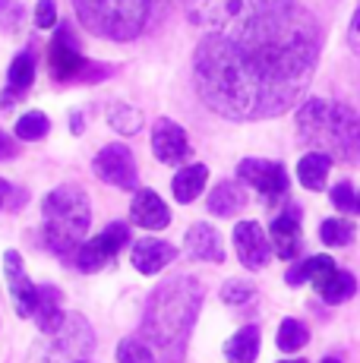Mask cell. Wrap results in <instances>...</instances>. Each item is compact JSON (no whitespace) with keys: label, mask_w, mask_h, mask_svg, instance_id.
<instances>
[{"label":"cell","mask_w":360,"mask_h":363,"mask_svg":"<svg viewBox=\"0 0 360 363\" xmlns=\"http://www.w3.org/2000/svg\"><path fill=\"white\" fill-rule=\"evenodd\" d=\"M320 48V23L294 4L237 29L209 32L193 54L196 92L227 121L279 117L307 92Z\"/></svg>","instance_id":"1"},{"label":"cell","mask_w":360,"mask_h":363,"mask_svg":"<svg viewBox=\"0 0 360 363\" xmlns=\"http://www.w3.org/2000/svg\"><path fill=\"white\" fill-rule=\"evenodd\" d=\"M199 303H203V284L190 275H177L158 284L155 294L149 297L142 335L164 357V363H177L184 357L186 338L199 316Z\"/></svg>","instance_id":"2"},{"label":"cell","mask_w":360,"mask_h":363,"mask_svg":"<svg viewBox=\"0 0 360 363\" xmlns=\"http://www.w3.org/2000/svg\"><path fill=\"white\" fill-rule=\"evenodd\" d=\"M297 133L313 152L354 164L360 162V117L348 104L310 99L297 108Z\"/></svg>","instance_id":"3"},{"label":"cell","mask_w":360,"mask_h":363,"mask_svg":"<svg viewBox=\"0 0 360 363\" xmlns=\"http://www.w3.org/2000/svg\"><path fill=\"white\" fill-rule=\"evenodd\" d=\"M41 218H45V243L60 256H70L82 243L92 221V206H89L86 190L73 184H64L51 190L41 202Z\"/></svg>","instance_id":"4"},{"label":"cell","mask_w":360,"mask_h":363,"mask_svg":"<svg viewBox=\"0 0 360 363\" xmlns=\"http://www.w3.org/2000/svg\"><path fill=\"white\" fill-rule=\"evenodd\" d=\"M152 4L155 0H73L79 23L108 41H133L149 23Z\"/></svg>","instance_id":"5"},{"label":"cell","mask_w":360,"mask_h":363,"mask_svg":"<svg viewBox=\"0 0 360 363\" xmlns=\"http://www.w3.org/2000/svg\"><path fill=\"white\" fill-rule=\"evenodd\" d=\"M291 4L294 0H184V10L186 19L199 29L227 32L259 16H269V13L285 10Z\"/></svg>","instance_id":"6"},{"label":"cell","mask_w":360,"mask_h":363,"mask_svg":"<svg viewBox=\"0 0 360 363\" xmlns=\"http://www.w3.org/2000/svg\"><path fill=\"white\" fill-rule=\"evenodd\" d=\"M95 338H92V329L82 316H70L57 325L54 332H47L41 338V345L35 347V360L38 363H79V360H89V351H92Z\"/></svg>","instance_id":"7"},{"label":"cell","mask_w":360,"mask_h":363,"mask_svg":"<svg viewBox=\"0 0 360 363\" xmlns=\"http://www.w3.org/2000/svg\"><path fill=\"white\" fill-rule=\"evenodd\" d=\"M47 64H51V73L57 76L60 82H86V79H92L95 73H99V76L108 73V69L92 67L86 57H82L79 48L73 45L70 29H67V26L54 35L51 51H47Z\"/></svg>","instance_id":"8"},{"label":"cell","mask_w":360,"mask_h":363,"mask_svg":"<svg viewBox=\"0 0 360 363\" xmlns=\"http://www.w3.org/2000/svg\"><path fill=\"white\" fill-rule=\"evenodd\" d=\"M127 243H130V228L123 225V221H114V225H108L99 237L79 243V250H76V256H73L76 269H79V272H99V269H105V265L114 259V256L120 253Z\"/></svg>","instance_id":"9"},{"label":"cell","mask_w":360,"mask_h":363,"mask_svg":"<svg viewBox=\"0 0 360 363\" xmlns=\"http://www.w3.org/2000/svg\"><path fill=\"white\" fill-rule=\"evenodd\" d=\"M92 171L99 174L105 184L111 186H120V190H136L140 184V174H136V162H133V152L127 149L123 143H111L105 149L95 155Z\"/></svg>","instance_id":"10"},{"label":"cell","mask_w":360,"mask_h":363,"mask_svg":"<svg viewBox=\"0 0 360 363\" xmlns=\"http://www.w3.org/2000/svg\"><path fill=\"white\" fill-rule=\"evenodd\" d=\"M4 275H6V288H10L13 306L23 319L35 316V306H38V288L32 284V278L26 275L23 269V256L16 250H6L4 253Z\"/></svg>","instance_id":"11"},{"label":"cell","mask_w":360,"mask_h":363,"mask_svg":"<svg viewBox=\"0 0 360 363\" xmlns=\"http://www.w3.org/2000/svg\"><path fill=\"white\" fill-rule=\"evenodd\" d=\"M237 177L244 184H250L253 190H259L262 196L275 199L288 190V171L279 162H266V158H244L237 164Z\"/></svg>","instance_id":"12"},{"label":"cell","mask_w":360,"mask_h":363,"mask_svg":"<svg viewBox=\"0 0 360 363\" xmlns=\"http://www.w3.org/2000/svg\"><path fill=\"white\" fill-rule=\"evenodd\" d=\"M234 250H237V259L247 265L250 272H259L269 265V253H272V243L269 234L262 231V225L256 221H240L234 228Z\"/></svg>","instance_id":"13"},{"label":"cell","mask_w":360,"mask_h":363,"mask_svg":"<svg viewBox=\"0 0 360 363\" xmlns=\"http://www.w3.org/2000/svg\"><path fill=\"white\" fill-rule=\"evenodd\" d=\"M152 152H155V158L162 164L186 162V158H190V139H186L184 127L168 121V117L155 121V127H152Z\"/></svg>","instance_id":"14"},{"label":"cell","mask_w":360,"mask_h":363,"mask_svg":"<svg viewBox=\"0 0 360 363\" xmlns=\"http://www.w3.org/2000/svg\"><path fill=\"white\" fill-rule=\"evenodd\" d=\"M177 259V250L171 243L158 240V237H142L133 243V269L142 275H158L164 265Z\"/></svg>","instance_id":"15"},{"label":"cell","mask_w":360,"mask_h":363,"mask_svg":"<svg viewBox=\"0 0 360 363\" xmlns=\"http://www.w3.org/2000/svg\"><path fill=\"white\" fill-rule=\"evenodd\" d=\"M130 218L133 225L145 228V231H162V228L171 225V212L162 202L155 190H140L133 196V206H130Z\"/></svg>","instance_id":"16"},{"label":"cell","mask_w":360,"mask_h":363,"mask_svg":"<svg viewBox=\"0 0 360 363\" xmlns=\"http://www.w3.org/2000/svg\"><path fill=\"white\" fill-rule=\"evenodd\" d=\"M269 240H272L275 253H279L281 259H294V256L300 253V212H297L294 206L272 221Z\"/></svg>","instance_id":"17"},{"label":"cell","mask_w":360,"mask_h":363,"mask_svg":"<svg viewBox=\"0 0 360 363\" xmlns=\"http://www.w3.org/2000/svg\"><path fill=\"white\" fill-rule=\"evenodd\" d=\"M184 250L193 256V259H203V262H225V243H221L218 231L212 225H193L186 231Z\"/></svg>","instance_id":"18"},{"label":"cell","mask_w":360,"mask_h":363,"mask_svg":"<svg viewBox=\"0 0 360 363\" xmlns=\"http://www.w3.org/2000/svg\"><path fill=\"white\" fill-rule=\"evenodd\" d=\"M32 82H35V57H32V51H23V54H16V60L10 64L6 92H4V99H0V104L13 108V101H23V95L32 89Z\"/></svg>","instance_id":"19"},{"label":"cell","mask_w":360,"mask_h":363,"mask_svg":"<svg viewBox=\"0 0 360 363\" xmlns=\"http://www.w3.org/2000/svg\"><path fill=\"white\" fill-rule=\"evenodd\" d=\"M338 272V265L329 259V256H310V259H303L300 265H294V269L288 272V284H300V281H310L316 291L322 288L325 281H329L332 275Z\"/></svg>","instance_id":"20"},{"label":"cell","mask_w":360,"mask_h":363,"mask_svg":"<svg viewBox=\"0 0 360 363\" xmlns=\"http://www.w3.org/2000/svg\"><path fill=\"white\" fill-rule=\"evenodd\" d=\"M206 184H209V167L206 164H186V167H180V171L174 174L171 190H174L177 202H193L199 193L206 190Z\"/></svg>","instance_id":"21"},{"label":"cell","mask_w":360,"mask_h":363,"mask_svg":"<svg viewBox=\"0 0 360 363\" xmlns=\"http://www.w3.org/2000/svg\"><path fill=\"white\" fill-rule=\"evenodd\" d=\"M38 323V329L41 335H47V332H54L60 323L67 319V313H64V306H60V291L57 288H41L38 291V306H35V316H32Z\"/></svg>","instance_id":"22"},{"label":"cell","mask_w":360,"mask_h":363,"mask_svg":"<svg viewBox=\"0 0 360 363\" xmlns=\"http://www.w3.org/2000/svg\"><path fill=\"white\" fill-rule=\"evenodd\" d=\"M329 171H332V158L325 155V152H307V155L300 158V164H297V180H300L307 190L320 193L325 186V180H329Z\"/></svg>","instance_id":"23"},{"label":"cell","mask_w":360,"mask_h":363,"mask_svg":"<svg viewBox=\"0 0 360 363\" xmlns=\"http://www.w3.org/2000/svg\"><path fill=\"white\" fill-rule=\"evenodd\" d=\"M247 206V193L240 184H231V180H221L215 190L209 193V212L221 215V218H227V215L240 212V208Z\"/></svg>","instance_id":"24"},{"label":"cell","mask_w":360,"mask_h":363,"mask_svg":"<svg viewBox=\"0 0 360 363\" xmlns=\"http://www.w3.org/2000/svg\"><path fill=\"white\" fill-rule=\"evenodd\" d=\"M256 354H259V329L256 325H244L225 345V357L231 363H253Z\"/></svg>","instance_id":"25"},{"label":"cell","mask_w":360,"mask_h":363,"mask_svg":"<svg viewBox=\"0 0 360 363\" xmlns=\"http://www.w3.org/2000/svg\"><path fill=\"white\" fill-rule=\"evenodd\" d=\"M354 291H357V281H354V275L351 272H342L338 269L335 275L329 278V281L320 288V294L325 303H344V300H351L354 297Z\"/></svg>","instance_id":"26"},{"label":"cell","mask_w":360,"mask_h":363,"mask_svg":"<svg viewBox=\"0 0 360 363\" xmlns=\"http://www.w3.org/2000/svg\"><path fill=\"white\" fill-rule=\"evenodd\" d=\"M354 234H357V228L348 218H325L320 225V240L325 247H348L354 240Z\"/></svg>","instance_id":"27"},{"label":"cell","mask_w":360,"mask_h":363,"mask_svg":"<svg viewBox=\"0 0 360 363\" xmlns=\"http://www.w3.org/2000/svg\"><path fill=\"white\" fill-rule=\"evenodd\" d=\"M108 123L117 133H123V136H133V133L142 130V114L133 104H114V108L108 111Z\"/></svg>","instance_id":"28"},{"label":"cell","mask_w":360,"mask_h":363,"mask_svg":"<svg viewBox=\"0 0 360 363\" xmlns=\"http://www.w3.org/2000/svg\"><path fill=\"white\" fill-rule=\"evenodd\" d=\"M279 347L285 354H294V351H300V347H307V341H310V332H307V325L303 323H297V319H285V323L279 325Z\"/></svg>","instance_id":"29"},{"label":"cell","mask_w":360,"mask_h":363,"mask_svg":"<svg viewBox=\"0 0 360 363\" xmlns=\"http://www.w3.org/2000/svg\"><path fill=\"white\" fill-rule=\"evenodd\" d=\"M47 130H51V121H47L41 111H29V114H23L16 121V136L23 139V143H35V139L47 136Z\"/></svg>","instance_id":"30"},{"label":"cell","mask_w":360,"mask_h":363,"mask_svg":"<svg viewBox=\"0 0 360 363\" xmlns=\"http://www.w3.org/2000/svg\"><path fill=\"white\" fill-rule=\"evenodd\" d=\"M117 360L120 363H155V354L152 347L140 338H127L117 345Z\"/></svg>","instance_id":"31"},{"label":"cell","mask_w":360,"mask_h":363,"mask_svg":"<svg viewBox=\"0 0 360 363\" xmlns=\"http://www.w3.org/2000/svg\"><path fill=\"white\" fill-rule=\"evenodd\" d=\"M329 196H332V206H335L338 212H357V193L348 180H342V184L332 186Z\"/></svg>","instance_id":"32"},{"label":"cell","mask_w":360,"mask_h":363,"mask_svg":"<svg viewBox=\"0 0 360 363\" xmlns=\"http://www.w3.org/2000/svg\"><path fill=\"white\" fill-rule=\"evenodd\" d=\"M256 294V288L250 281H227L225 288H221V300L225 303H247Z\"/></svg>","instance_id":"33"},{"label":"cell","mask_w":360,"mask_h":363,"mask_svg":"<svg viewBox=\"0 0 360 363\" xmlns=\"http://www.w3.org/2000/svg\"><path fill=\"white\" fill-rule=\"evenodd\" d=\"M19 23H23V6L16 0H0V26L6 32H16Z\"/></svg>","instance_id":"34"},{"label":"cell","mask_w":360,"mask_h":363,"mask_svg":"<svg viewBox=\"0 0 360 363\" xmlns=\"http://www.w3.org/2000/svg\"><path fill=\"white\" fill-rule=\"evenodd\" d=\"M35 26L38 29H54V26H57V4H54V0H38Z\"/></svg>","instance_id":"35"},{"label":"cell","mask_w":360,"mask_h":363,"mask_svg":"<svg viewBox=\"0 0 360 363\" xmlns=\"http://www.w3.org/2000/svg\"><path fill=\"white\" fill-rule=\"evenodd\" d=\"M19 202H26V190H13V184L0 180V208H6V206H19Z\"/></svg>","instance_id":"36"},{"label":"cell","mask_w":360,"mask_h":363,"mask_svg":"<svg viewBox=\"0 0 360 363\" xmlns=\"http://www.w3.org/2000/svg\"><path fill=\"white\" fill-rule=\"evenodd\" d=\"M19 152V143L10 136V133H0V162H10V158H16Z\"/></svg>","instance_id":"37"},{"label":"cell","mask_w":360,"mask_h":363,"mask_svg":"<svg viewBox=\"0 0 360 363\" xmlns=\"http://www.w3.org/2000/svg\"><path fill=\"white\" fill-rule=\"evenodd\" d=\"M348 45H351V51H354V54H360V6H357V13H354V19H351Z\"/></svg>","instance_id":"38"},{"label":"cell","mask_w":360,"mask_h":363,"mask_svg":"<svg viewBox=\"0 0 360 363\" xmlns=\"http://www.w3.org/2000/svg\"><path fill=\"white\" fill-rule=\"evenodd\" d=\"M281 363H307V360H281Z\"/></svg>","instance_id":"39"},{"label":"cell","mask_w":360,"mask_h":363,"mask_svg":"<svg viewBox=\"0 0 360 363\" xmlns=\"http://www.w3.org/2000/svg\"><path fill=\"white\" fill-rule=\"evenodd\" d=\"M322 363H338V360H335V357H325V360H322Z\"/></svg>","instance_id":"40"},{"label":"cell","mask_w":360,"mask_h":363,"mask_svg":"<svg viewBox=\"0 0 360 363\" xmlns=\"http://www.w3.org/2000/svg\"><path fill=\"white\" fill-rule=\"evenodd\" d=\"M357 212H360V193H357Z\"/></svg>","instance_id":"41"},{"label":"cell","mask_w":360,"mask_h":363,"mask_svg":"<svg viewBox=\"0 0 360 363\" xmlns=\"http://www.w3.org/2000/svg\"><path fill=\"white\" fill-rule=\"evenodd\" d=\"M79 363H92V360H79Z\"/></svg>","instance_id":"42"}]
</instances>
